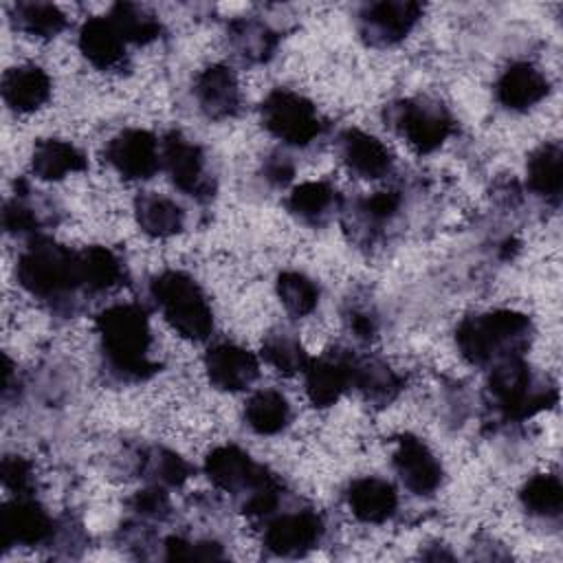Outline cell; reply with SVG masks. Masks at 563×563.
<instances>
[{
	"instance_id": "obj_35",
	"label": "cell",
	"mask_w": 563,
	"mask_h": 563,
	"mask_svg": "<svg viewBox=\"0 0 563 563\" xmlns=\"http://www.w3.org/2000/svg\"><path fill=\"white\" fill-rule=\"evenodd\" d=\"M277 297L282 299L284 308L295 314L303 317L310 314L319 303V288L317 284L297 271H286L277 277Z\"/></svg>"
},
{
	"instance_id": "obj_5",
	"label": "cell",
	"mask_w": 563,
	"mask_h": 563,
	"mask_svg": "<svg viewBox=\"0 0 563 563\" xmlns=\"http://www.w3.org/2000/svg\"><path fill=\"white\" fill-rule=\"evenodd\" d=\"M488 391L495 407L508 420L530 418L556 402L554 387L539 385L521 356H508L493 363Z\"/></svg>"
},
{
	"instance_id": "obj_13",
	"label": "cell",
	"mask_w": 563,
	"mask_h": 563,
	"mask_svg": "<svg viewBox=\"0 0 563 563\" xmlns=\"http://www.w3.org/2000/svg\"><path fill=\"white\" fill-rule=\"evenodd\" d=\"M352 361L354 356L339 350L308 358L303 367L306 394L314 407L334 405L352 387Z\"/></svg>"
},
{
	"instance_id": "obj_25",
	"label": "cell",
	"mask_w": 563,
	"mask_h": 563,
	"mask_svg": "<svg viewBox=\"0 0 563 563\" xmlns=\"http://www.w3.org/2000/svg\"><path fill=\"white\" fill-rule=\"evenodd\" d=\"M398 374L383 361L363 356L352 361V387H356L365 400L376 407L391 402L400 391Z\"/></svg>"
},
{
	"instance_id": "obj_41",
	"label": "cell",
	"mask_w": 563,
	"mask_h": 563,
	"mask_svg": "<svg viewBox=\"0 0 563 563\" xmlns=\"http://www.w3.org/2000/svg\"><path fill=\"white\" fill-rule=\"evenodd\" d=\"M130 506L139 517H145V519H165L169 515V499L158 486L139 490L130 499Z\"/></svg>"
},
{
	"instance_id": "obj_22",
	"label": "cell",
	"mask_w": 563,
	"mask_h": 563,
	"mask_svg": "<svg viewBox=\"0 0 563 563\" xmlns=\"http://www.w3.org/2000/svg\"><path fill=\"white\" fill-rule=\"evenodd\" d=\"M345 499H347L352 515L365 523L387 521L396 512V506H398L396 488L387 479H380V477L354 479L347 486Z\"/></svg>"
},
{
	"instance_id": "obj_39",
	"label": "cell",
	"mask_w": 563,
	"mask_h": 563,
	"mask_svg": "<svg viewBox=\"0 0 563 563\" xmlns=\"http://www.w3.org/2000/svg\"><path fill=\"white\" fill-rule=\"evenodd\" d=\"M2 222L4 229L13 235H24V233H33L40 227V216L33 211L31 205L24 202L22 194L15 196L13 200H9L4 205V213H2Z\"/></svg>"
},
{
	"instance_id": "obj_20",
	"label": "cell",
	"mask_w": 563,
	"mask_h": 563,
	"mask_svg": "<svg viewBox=\"0 0 563 563\" xmlns=\"http://www.w3.org/2000/svg\"><path fill=\"white\" fill-rule=\"evenodd\" d=\"M339 152L347 169L361 178H380L391 169L389 150L363 130H345L339 136Z\"/></svg>"
},
{
	"instance_id": "obj_38",
	"label": "cell",
	"mask_w": 563,
	"mask_h": 563,
	"mask_svg": "<svg viewBox=\"0 0 563 563\" xmlns=\"http://www.w3.org/2000/svg\"><path fill=\"white\" fill-rule=\"evenodd\" d=\"M0 477L4 488L15 493V497H24L33 488V468L20 455H7L0 464Z\"/></svg>"
},
{
	"instance_id": "obj_32",
	"label": "cell",
	"mask_w": 563,
	"mask_h": 563,
	"mask_svg": "<svg viewBox=\"0 0 563 563\" xmlns=\"http://www.w3.org/2000/svg\"><path fill=\"white\" fill-rule=\"evenodd\" d=\"M108 18L125 42L150 44L161 35L158 18L145 7H139L132 2H119L112 7Z\"/></svg>"
},
{
	"instance_id": "obj_9",
	"label": "cell",
	"mask_w": 563,
	"mask_h": 563,
	"mask_svg": "<svg viewBox=\"0 0 563 563\" xmlns=\"http://www.w3.org/2000/svg\"><path fill=\"white\" fill-rule=\"evenodd\" d=\"M161 156L172 183L180 191L200 200L213 194V183L207 172V161L202 150L189 139H185L180 132H169L163 139Z\"/></svg>"
},
{
	"instance_id": "obj_16",
	"label": "cell",
	"mask_w": 563,
	"mask_h": 563,
	"mask_svg": "<svg viewBox=\"0 0 563 563\" xmlns=\"http://www.w3.org/2000/svg\"><path fill=\"white\" fill-rule=\"evenodd\" d=\"M207 378L222 391L246 389L260 374V363L253 352L235 343H218L205 354Z\"/></svg>"
},
{
	"instance_id": "obj_36",
	"label": "cell",
	"mask_w": 563,
	"mask_h": 563,
	"mask_svg": "<svg viewBox=\"0 0 563 563\" xmlns=\"http://www.w3.org/2000/svg\"><path fill=\"white\" fill-rule=\"evenodd\" d=\"M145 473L156 486H180L189 479L191 466L169 449H152L145 457Z\"/></svg>"
},
{
	"instance_id": "obj_18",
	"label": "cell",
	"mask_w": 563,
	"mask_h": 563,
	"mask_svg": "<svg viewBox=\"0 0 563 563\" xmlns=\"http://www.w3.org/2000/svg\"><path fill=\"white\" fill-rule=\"evenodd\" d=\"M548 90H550V84L545 75L528 62L510 64L495 84L497 101L504 108L519 110V112L537 106L548 95Z\"/></svg>"
},
{
	"instance_id": "obj_43",
	"label": "cell",
	"mask_w": 563,
	"mask_h": 563,
	"mask_svg": "<svg viewBox=\"0 0 563 563\" xmlns=\"http://www.w3.org/2000/svg\"><path fill=\"white\" fill-rule=\"evenodd\" d=\"M352 330L358 339H372L374 332H376V323L369 314L365 312H354L352 314Z\"/></svg>"
},
{
	"instance_id": "obj_6",
	"label": "cell",
	"mask_w": 563,
	"mask_h": 563,
	"mask_svg": "<svg viewBox=\"0 0 563 563\" xmlns=\"http://www.w3.org/2000/svg\"><path fill=\"white\" fill-rule=\"evenodd\" d=\"M387 121L420 154L438 150L453 132L449 110L431 99H400L387 108Z\"/></svg>"
},
{
	"instance_id": "obj_7",
	"label": "cell",
	"mask_w": 563,
	"mask_h": 563,
	"mask_svg": "<svg viewBox=\"0 0 563 563\" xmlns=\"http://www.w3.org/2000/svg\"><path fill=\"white\" fill-rule=\"evenodd\" d=\"M264 128L292 147H306L321 134V119L306 97L277 88L268 92L260 108Z\"/></svg>"
},
{
	"instance_id": "obj_23",
	"label": "cell",
	"mask_w": 563,
	"mask_h": 563,
	"mask_svg": "<svg viewBox=\"0 0 563 563\" xmlns=\"http://www.w3.org/2000/svg\"><path fill=\"white\" fill-rule=\"evenodd\" d=\"M134 218L141 231L152 238H169L185 229L183 209L172 198L152 191L136 196Z\"/></svg>"
},
{
	"instance_id": "obj_37",
	"label": "cell",
	"mask_w": 563,
	"mask_h": 563,
	"mask_svg": "<svg viewBox=\"0 0 563 563\" xmlns=\"http://www.w3.org/2000/svg\"><path fill=\"white\" fill-rule=\"evenodd\" d=\"M400 209V196L396 191H376L358 202L361 218L369 224L389 222Z\"/></svg>"
},
{
	"instance_id": "obj_8",
	"label": "cell",
	"mask_w": 563,
	"mask_h": 563,
	"mask_svg": "<svg viewBox=\"0 0 563 563\" xmlns=\"http://www.w3.org/2000/svg\"><path fill=\"white\" fill-rule=\"evenodd\" d=\"M422 7L411 0H380L358 13V33L372 46H391L409 35L420 20Z\"/></svg>"
},
{
	"instance_id": "obj_28",
	"label": "cell",
	"mask_w": 563,
	"mask_h": 563,
	"mask_svg": "<svg viewBox=\"0 0 563 563\" xmlns=\"http://www.w3.org/2000/svg\"><path fill=\"white\" fill-rule=\"evenodd\" d=\"M246 424L260 435H275L290 422V405L275 389L255 391L244 409Z\"/></svg>"
},
{
	"instance_id": "obj_11",
	"label": "cell",
	"mask_w": 563,
	"mask_h": 563,
	"mask_svg": "<svg viewBox=\"0 0 563 563\" xmlns=\"http://www.w3.org/2000/svg\"><path fill=\"white\" fill-rule=\"evenodd\" d=\"M205 473L218 488L244 495L273 479V475L264 466L255 464L251 455L235 444L216 446L205 457Z\"/></svg>"
},
{
	"instance_id": "obj_42",
	"label": "cell",
	"mask_w": 563,
	"mask_h": 563,
	"mask_svg": "<svg viewBox=\"0 0 563 563\" xmlns=\"http://www.w3.org/2000/svg\"><path fill=\"white\" fill-rule=\"evenodd\" d=\"M264 174H266V178L273 185H286L292 178V174H295V165H292V161L286 154H273L266 161Z\"/></svg>"
},
{
	"instance_id": "obj_17",
	"label": "cell",
	"mask_w": 563,
	"mask_h": 563,
	"mask_svg": "<svg viewBox=\"0 0 563 563\" xmlns=\"http://www.w3.org/2000/svg\"><path fill=\"white\" fill-rule=\"evenodd\" d=\"M194 95L205 112L213 121L229 119L240 108V86L235 73L224 64H211L196 77Z\"/></svg>"
},
{
	"instance_id": "obj_14",
	"label": "cell",
	"mask_w": 563,
	"mask_h": 563,
	"mask_svg": "<svg viewBox=\"0 0 563 563\" xmlns=\"http://www.w3.org/2000/svg\"><path fill=\"white\" fill-rule=\"evenodd\" d=\"M394 468L413 495H431L442 484V466L433 451L416 435H400L394 451Z\"/></svg>"
},
{
	"instance_id": "obj_24",
	"label": "cell",
	"mask_w": 563,
	"mask_h": 563,
	"mask_svg": "<svg viewBox=\"0 0 563 563\" xmlns=\"http://www.w3.org/2000/svg\"><path fill=\"white\" fill-rule=\"evenodd\" d=\"M31 169L42 180H62L68 174L86 169V156L68 141L42 139L33 147Z\"/></svg>"
},
{
	"instance_id": "obj_2",
	"label": "cell",
	"mask_w": 563,
	"mask_h": 563,
	"mask_svg": "<svg viewBox=\"0 0 563 563\" xmlns=\"http://www.w3.org/2000/svg\"><path fill=\"white\" fill-rule=\"evenodd\" d=\"M530 319L515 310H490L466 317L455 330L462 356L473 365H493L508 356H521L530 343Z\"/></svg>"
},
{
	"instance_id": "obj_33",
	"label": "cell",
	"mask_w": 563,
	"mask_h": 563,
	"mask_svg": "<svg viewBox=\"0 0 563 563\" xmlns=\"http://www.w3.org/2000/svg\"><path fill=\"white\" fill-rule=\"evenodd\" d=\"M521 506L534 517H559L563 506V486L561 479L552 473H539L528 479L519 493Z\"/></svg>"
},
{
	"instance_id": "obj_10",
	"label": "cell",
	"mask_w": 563,
	"mask_h": 563,
	"mask_svg": "<svg viewBox=\"0 0 563 563\" xmlns=\"http://www.w3.org/2000/svg\"><path fill=\"white\" fill-rule=\"evenodd\" d=\"M106 161L125 180H147L161 167V150L156 136L141 128H128L110 139Z\"/></svg>"
},
{
	"instance_id": "obj_15",
	"label": "cell",
	"mask_w": 563,
	"mask_h": 563,
	"mask_svg": "<svg viewBox=\"0 0 563 563\" xmlns=\"http://www.w3.org/2000/svg\"><path fill=\"white\" fill-rule=\"evenodd\" d=\"M0 532L4 545L33 548L53 537V519L29 495L4 504L0 512Z\"/></svg>"
},
{
	"instance_id": "obj_3",
	"label": "cell",
	"mask_w": 563,
	"mask_h": 563,
	"mask_svg": "<svg viewBox=\"0 0 563 563\" xmlns=\"http://www.w3.org/2000/svg\"><path fill=\"white\" fill-rule=\"evenodd\" d=\"M18 282L37 299H66L81 284L79 251H70L48 238H35L18 260Z\"/></svg>"
},
{
	"instance_id": "obj_29",
	"label": "cell",
	"mask_w": 563,
	"mask_h": 563,
	"mask_svg": "<svg viewBox=\"0 0 563 563\" xmlns=\"http://www.w3.org/2000/svg\"><path fill=\"white\" fill-rule=\"evenodd\" d=\"M286 205L301 222L323 224L336 205V189L323 180H308L292 189Z\"/></svg>"
},
{
	"instance_id": "obj_26",
	"label": "cell",
	"mask_w": 563,
	"mask_h": 563,
	"mask_svg": "<svg viewBox=\"0 0 563 563\" xmlns=\"http://www.w3.org/2000/svg\"><path fill=\"white\" fill-rule=\"evenodd\" d=\"M528 185L530 189L556 202L563 189V152L559 143H545L528 158Z\"/></svg>"
},
{
	"instance_id": "obj_1",
	"label": "cell",
	"mask_w": 563,
	"mask_h": 563,
	"mask_svg": "<svg viewBox=\"0 0 563 563\" xmlns=\"http://www.w3.org/2000/svg\"><path fill=\"white\" fill-rule=\"evenodd\" d=\"M97 332L108 367L123 380H143L158 369L150 358L152 330L139 303H114L97 314Z\"/></svg>"
},
{
	"instance_id": "obj_27",
	"label": "cell",
	"mask_w": 563,
	"mask_h": 563,
	"mask_svg": "<svg viewBox=\"0 0 563 563\" xmlns=\"http://www.w3.org/2000/svg\"><path fill=\"white\" fill-rule=\"evenodd\" d=\"M229 40L235 53L251 64L268 62L277 48V33L253 18H240L231 22Z\"/></svg>"
},
{
	"instance_id": "obj_21",
	"label": "cell",
	"mask_w": 563,
	"mask_h": 563,
	"mask_svg": "<svg viewBox=\"0 0 563 563\" xmlns=\"http://www.w3.org/2000/svg\"><path fill=\"white\" fill-rule=\"evenodd\" d=\"M51 97V77L33 64L13 66L2 75V99L20 114L35 112Z\"/></svg>"
},
{
	"instance_id": "obj_12",
	"label": "cell",
	"mask_w": 563,
	"mask_h": 563,
	"mask_svg": "<svg viewBox=\"0 0 563 563\" xmlns=\"http://www.w3.org/2000/svg\"><path fill=\"white\" fill-rule=\"evenodd\" d=\"M323 534L321 517L312 510H295L275 517L264 532V545L277 556H301L317 548Z\"/></svg>"
},
{
	"instance_id": "obj_4",
	"label": "cell",
	"mask_w": 563,
	"mask_h": 563,
	"mask_svg": "<svg viewBox=\"0 0 563 563\" xmlns=\"http://www.w3.org/2000/svg\"><path fill=\"white\" fill-rule=\"evenodd\" d=\"M150 295L165 321L189 341H205L213 330V312L194 277L165 271L150 282Z\"/></svg>"
},
{
	"instance_id": "obj_19",
	"label": "cell",
	"mask_w": 563,
	"mask_h": 563,
	"mask_svg": "<svg viewBox=\"0 0 563 563\" xmlns=\"http://www.w3.org/2000/svg\"><path fill=\"white\" fill-rule=\"evenodd\" d=\"M79 51L99 70H117L125 62V40L110 18H90L81 24Z\"/></svg>"
},
{
	"instance_id": "obj_30",
	"label": "cell",
	"mask_w": 563,
	"mask_h": 563,
	"mask_svg": "<svg viewBox=\"0 0 563 563\" xmlns=\"http://www.w3.org/2000/svg\"><path fill=\"white\" fill-rule=\"evenodd\" d=\"M81 284L90 292H101L123 282V264L108 246H86L79 251Z\"/></svg>"
},
{
	"instance_id": "obj_40",
	"label": "cell",
	"mask_w": 563,
	"mask_h": 563,
	"mask_svg": "<svg viewBox=\"0 0 563 563\" xmlns=\"http://www.w3.org/2000/svg\"><path fill=\"white\" fill-rule=\"evenodd\" d=\"M165 559L183 561V559H222V550L213 541L191 543L183 537H169L165 541Z\"/></svg>"
},
{
	"instance_id": "obj_34",
	"label": "cell",
	"mask_w": 563,
	"mask_h": 563,
	"mask_svg": "<svg viewBox=\"0 0 563 563\" xmlns=\"http://www.w3.org/2000/svg\"><path fill=\"white\" fill-rule=\"evenodd\" d=\"M13 24L33 37H55L66 26V15L51 2H18Z\"/></svg>"
},
{
	"instance_id": "obj_31",
	"label": "cell",
	"mask_w": 563,
	"mask_h": 563,
	"mask_svg": "<svg viewBox=\"0 0 563 563\" xmlns=\"http://www.w3.org/2000/svg\"><path fill=\"white\" fill-rule=\"evenodd\" d=\"M262 356L275 372L284 376L303 372L308 363V354L301 341L290 330H273L262 343Z\"/></svg>"
}]
</instances>
